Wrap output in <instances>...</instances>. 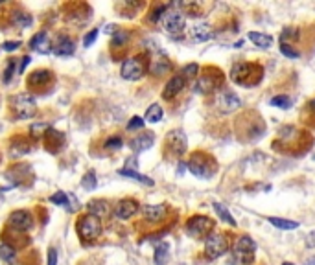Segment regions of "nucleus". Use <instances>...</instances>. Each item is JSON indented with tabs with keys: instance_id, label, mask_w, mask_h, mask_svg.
<instances>
[{
	"instance_id": "obj_40",
	"label": "nucleus",
	"mask_w": 315,
	"mask_h": 265,
	"mask_svg": "<svg viewBox=\"0 0 315 265\" xmlns=\"http://www.w3.org/2000/svg\"><path fill=\"white\" fill-rule=\"evenodd\" d=\"M105 147H107V149H111V151L120 149V147H122V138H120V137H113V138H109V140L105 142Z\"/></svg>"
},
{
	"instance_id": "obj_32",
	"label": "nucleus",
	"mask_w": 315,
	"mask_h": 265,
	"mask_svg": "<svg viewBox=\"0 0 315 265\" xmlns=\"http://www.w3.org/2000/svg\"><path fill=\"white\" fill-rule=\"evenodd\" d=\"M299 35H301V30L289 26V28H284L282 35H280V41H282V44H289V41H297Z\"/></svg>"
},
{
	"instance_id": "obj_47",
	"label": "nucleus",
	"mask_w": 315,
	"mask_h": 265,
	"mask_svg": "<svg viewBox=\"0 0 315 265\" xmlns=\"http://www.w3.org/2000/svg\"><path fill=\"white\" fill-rule=\"evenodd\" d=\"M184 169H186V164H184V162H179V168H177V177L183 175Z\"/></svg>"
},
{
	"instance_id": "obj_41",
	"label": "nucleus",
	"mask_w": 315,
	"mask_h": 265,
	"mask_svg": "<svg viewBox=\"0 0 315 265\" xmlns=\"http://www.w3.org/2000/svg\"><path fill=\"white\" fill-rule=\"evenodd\" d=\"M142 127H144V118H140V116H133L129 120V124H127L129 131H133V129H142Z\"/></svg>"
},
{
	"instance_id": "obj_13",
	"label": "nucleus",
	"mask_w": 315,
	"mask_h": 265,
	"mask_svg": "<svg viewBox=\"0 0 315 265\" xmlns=\"http://www.w3.org/2000/svg\"><path fill=\"white\" fill-rule=\"evenodd\" d=\"M8 221L15 230H21V232L30 230L31 225H33V217H31V214L28 210H15V212L9 214Z\"/></svg>"
},
{
	"instance_id": "obj_25",
	"label": "nucleus",
	"mask_w": 315,
	"mask_h": 265,
	"mask_svg": "<svg viewBox=\"0 0 315 265\" xmlns=\"http://www.w3.org/2000/svg\"><path fill=\"white\" fill-rule=\"evenodd\" d=\"M162 116H164V112H162V107L159 105V103H153V105H149L148 110H146V122H149V124H157V122H161Z\"/></svg>"
},
{
	"instance_id": "obj_3",
	"label": "nucleus",
	"mask_w": 315,
	"mask_h": 265,
	"mask_svg": "<svg viewBox=\"0 0 315 265\" xmlns=\"http://www.w3.org/2000/svg\"><path fill=\"white\" fill-rule=\"evenodd\" d=\"M221 83H223V74H221L218 68L206 66L205 70L199 74V78H197L196 85H194V90H196L197 94L206 96V94L216 92V90L221 87Z\"/></svg>"
},
{
	"instance_id": "obj_24",
	"label": "nucleus",
	"mask_w": 315,
	"mask_h": 265,
	"mask_svg": "<svg viewBox=\"0 0 315 265\" xmlns=\"http://www.w3.org/2000/svg\"><path fill=\"white\" fill-rule=\"evenodd\" d=\"M249 39L253 41L258 48H269V46L273 44V37L267 35V33H260V31H251Z\"/></svg>"
},
{
	"instance_id": "obj_12",
	"label": "nucleus",
	"mask_w": 315,
	"mask_h": 265,
	"mask_svg": "<svg viewBox=\"0 0 315 265\" xmlns=\"http://www.w3.org/2000/svg\"><path fill=\"white\" fill-rule=\"evenodd\" d=\"M241 102L240 98L236 94L232 92V90H221L216 98V107H218L223 115H229V112H234L236 109H240Z\"/></svg>"
},
{
	"instance_id": "obj_15",
	"label": "nucleus",
	"mask_w": 315,
	"mask_h": 265,
	"mask_svg": "<svg viewBox=\"0 0 315 265\" xmlns=\"http://www.w3.org/2000/svg\"><path fill=\"white\" fill-rule=\"evenodd\" d=\"M30 46L35 50V52L44 53V55H46V53H50V52H54L52 43H50V37H48V33H46V31H39V33H35V35L31 37V41H30Z\"/></svg>"
},
{
	"instance_id": "obj_9",
	"label": "nucleus",
	"mask_w": 315,
	"mask_h": 265,
	"mask_svg": "<svg viewBox=\"0 0 315 265\" xmlns=\"http://www.w3.org/2000/svg\"><path fill=\"white\" fill-rule=\"evenodd\" d=\"M146 68H148V65H146V61L142 58H129L124 61L120 74H122L124 80L136 81L146 74Z\"/></svg>"
},
{
	"instance_id": "obj_2",
	"label": "nucleus",
	"mask_w": 315,
	"mask_h": 265,
	"mask_svg": "<svg viewBox=\"0 0 315 265\" xmlns=\"http://www.w3.org/2000/svg\"><path fill=\"white\" fill-rule=\"evenodd\" d=\"M188 169L192 172V175L201 177V179H210L218 172V162L214 157H210L205 151H197L190 157Z\"/></svg>"
},
{
	"instance_id": "obj_30",
	"label": "nucleus",
	"mask_w": 315,
	"mask_h": 265,
	"mask_svg": "<svg viewBox=\"0 0 315 265\" xmlns=\"http://www.w3.org/2000/svg\"><path fill=\"white\" fill-rule=\"evenodd\" d=\"M0 258L6 261V263H15V260H17V251H15V247H11V245H8V243H2L0 245Z\"/></svg>"
},
{
	"instance_id": "obj_39",
	"label": "nucleus",
	"mask_w": 315,
	"mask_h": 265,
	"mask_svg": "<svg viewBox=\"0 0 315 265\" xmlns=\"http://www.w3.org/2000/svg\"><path fill=\"white\" fill-rule=\"evenodd\" d=\"M127 39H129V33L127 31H116V35H114L113 39V46H124V44L127 43Z\"/></svg>"
},
{
	"instance_id": "obj_20",
	"label": "nucleus",
	"mask_w": 315,
	"mask_h": 265,
	"mask_svg": "<svg viewBox=\"0 0 315 265\" xmlns=\"http://www.w3.org/2000/svg\"><path fill=\"white\" fill-rule=\"evenodd\" d=\"M144 217L151 223H159L166 217V206L164 204H148V206H144Z\"/></svg>"
},
{
	"instance_id": "obj_44",
	"label": "nucleus",
	"mask_w": 315,
	"mask_h": 265,
	"mask_svg": "<svg viewBox=\"0 0 315 265\" xmlns=\"http://www.w3.org/2000/svg\"><path fill=\"white\" fill-rule=\"evenodd\" d=\"M19 46H21V43H19V41H9V43L4 44V50H6V52H15Z\"/></svg>"
},
{
	"instance_id": "obj_16",
	"label": "nucleus",
	"mask_w": 315,
	"mask_h": 265,
	"mask_svg": "<svg viewBox=\"0 0 315 265\" xmlns=\"http://www.w3.org/2000/svg\"><path fill=\"white\" fill-rule=\"evenodd\" d=\"M136 212H138V203H136L135 199H122V201L116 204V210H114L116 217H120V219H129V217H133Z\"/></svg>"
},
{
	"instance_id": "obj_36",
	"label": "nucleus",
	"mask_w": 315,
	"mask_h": 265,
	"mask_svg": "<svg viewBox=\"0 0 315 265\" xmlns=\"http://www.w3.org/2000/svg\"><path fill=\"white\" fill-rule=\"evenodd\" d=\"M199 72H201L199 65H197V63H190V65L184 66V70H183L184 80H188V78H196V75L199 74Z\"/></svg>"
},
{
	"instance_id": "obj_18",
	"label": "nucleus",
	"mask_w": 315,
	"mask_h": 265,
	"mask_svg": "<svg viewBox=\"0 0 315 265\" xmlns=\"http://www.w3.org/2000/svg\"><path fill=\"white\" fill-rule=\"evenodd\" d=\"M153 142H155V135L153 132H142V135H138L136 138H133L131 142H129V146H131L133 151H136V153H140V151H146L149 149V147L153 146Z\"/></svg>"
},
{
	"instance_id": "obj_48",
	"label": "nucleus",
	"mask_w": 315,
	"mask_h": 265,
	"mask_svg": "<svg viewBox=\"0 0 315 265\" xmlns=\"http://www.w3.org/2000/svg\"><path fill=\"white\" fill-rule=\"evenodd\" d=\"M105 31H107V33H116V31H118V28L114 26V24H109V26L105 28Z\"/></svg>"
},
{
	"instance_id": "obj_50",
	"label": "nucleus",
	"mask_w": 315,
	"mask_h": 265,
	"mask_svg": "<svg viewBox=\"0 0 315 265\" xmlns=\"http://www.w3.org/2000/svg\"><path fill=\"white\" fill-rule=\"evenodd\" d=\"M282 265H293V263H289V261H286V263H282Z\"/></svg>"
},
{
	"instance_id": "obj_21",
	"label": "nucleus",
	"mask_w": 315,
	"mask_h": 265,
	"mask_svg": "<svg viewBox=\"0 0 315 265\" xmlns=\"http://www.w3.org/2000/svg\"><path fill=\"white\" fill-rule=\"evenodd\" d=\"M190 35L197 43H205L212 37V28L206 22H199V24H194V28L190 30Z\"/></svg>"
},
{
	"instance_id": "obj_34",
	"label": "nucleus",
	"mask_w": 315,
	"mask_h": 265,
	"mask_svg": "<svg viewBox=\"0 0 315 265\" xmlns=\"http://www.w3.org/2000/svg\"><path fill=\"white\" fill-rule=\"evenodd\" d=\"M271 105L278 107V109H289L291 107V98L286 96V94H280V96L271 98Z\"/></svg>"
},
{
	"instance_id": "obj_11",
	"label": "nucleus",
	"mask_w": 315,
	"mask_h": 265,
	"mask_svg": "<svg viewBox=\"0 0 315 265\" xmlns=\"http://www.w3.org/2000/svg\"><path fill=\"white\" fill-rule=\"evenodd\" d=\"M162 26L171 37H179L183 33L184 26H186L184 13H181V11H166L164 17H162Z\"/></svg>"
},
{
	"instance_id": "obj_33",
	"label": "nucleus",
	"mask_w": 315,
	"mask_h": 265,
	"mask_svg": "<svg viewBox=\"0 0 315 265\" xmlns=\"http://www.w3.org/2000/svg\"><path fill=\"white\" fill-rule=\"evenodd\" d=\"M48 131H50V125L46 124V122H37V124H33L30 127V135L33 138H41L43 135H46Z\"/></svg>"
},
{
	"instance_id": "obj_38",
	"label": "nucleus",
	"mask_w": 315,
	"mask_h": 265,
	"mask_svg": "<svg viewBox=\"0 0 315 265\" xmlns=\"http://www.w3.org/2000/svg\"><path fill=\"white\" fill-rule=\"evenodd\" d=\"M81 186H83V188H87V190H94V188H96V177H94V173L89 172L87 175L83 177Z\"/></svg>"
},
{
	"instance_id": "obj_17",
	"label": "nucleus",
	"mask_w": 315,
	"mask_h": 265,
	"mask_svg": "<svg viewBox=\"0 0 315 265\" xmlns=\"http://www.w3.org/2000/svg\"><path fill=\"white\" fill-rule=\"evenodd\" d=\"M87 212L91 214V216L98 217V219H105V217L111 214V206L107 201H103V199H94V201H91V203L87 204Z\"/></svg>"
},
{
	"instance_id": "obj_37",
	"label": "nucleus",
	"mask_w": 315,
	"mask_h": 265,
	"mask_svg": "<svg viewBox=\"0 0 315 265\" xmlns=\"http://www.w3.org/2000/svg\"><path fill=\"white\" fill-rule=\"evenodd\" d=\"M50 201H52L54 204H59V206H68V195L63 194V192H57V194H54L52 197H50Z\"/></svg>"
},
{
	"instance_id": "obj_4",
	"label": "nucleus",
	"mask_w": 315,
	"mask_h": 265,
	"mask_svg": "<svg viewBox=\"0 0 315 265\" xmlns=\"http://www.w3.org/2000/svg\"><path fill=\"white\" fill-rule=\"evenodd\" d=\"M254 254H256V243L251 236H240L234 241V247H232L234 261H238L240 265H251L254 260Z\"/></svg>"
},
{
	"instance_id": "obj_49",
	"label": "nucleus",
	"mask_w": 315,
	"mask_h": 265,
	"mask_svg": "<svg viewBox=\"0 0 315 265\" xmlns=\"http://www.w3.org/2000/svg\"><path fill=\"white\" fill-rule=\"evenodd\" d=\"M310 109L315 112V100H311V102H310Z\"/></svg>"
},
{
	"instance_id": "obj_8",
	"label": "nucleus",
	"mask_w": 315,
	"mask_h": 265,
	"mask_svg": "<svg viewBox=\"0 0 315 265\" xmlns=\"http://www.w3.org/2000/svg\"><path fill=\"white\" fill-rule=\"evenodd\" d=\"M212 230H214V221L206 216H194L186 223V232L192 238H197V239L205 238V236L208 238L212 234Z\"/></svg>"
},
{
	"instance_id": "obj_22",
	"label": "nucleus",
	"mask_w": 315,
	"mask_h": 265,
	"mask_svg": "<svg viewBox=\"0 0 315 265\" xmlns=\"http://www.w3.org/2000/svg\"><path fill=\"white\" fill-rule=\"evenodd\" d=\"M76 52V46H74V41L68 39V37H61L57 39V44L54 46V53L59 55V58H68L72 53Z\"/></svg>"
},
{
	"instance_id": "obj_5",
	"label": "nucleus",
	"mask_w": 315,
	"mask_h": 265,
	"mask_svg": "<svg viewBox=\"0 0 315 265\" xmlns=\"http://www.w3.org/2000/svg\"><path fill=\"white\" fill-rule=\"evenodd\" d=\"M11 107H13V112L19 120H28L33 118L35 112H37V103H35V98L31 94H17V96L11 98Z\"/></svg>"
},
{
	"instance_id": "obj_10",
	"label": "nucleus",
	"mask_w": 315,
	"mask_h": 265,
	"mask_svg": "<svg viewBox=\"0 0 315 265\" xmlns=\"http://www.w3.org/2000/svg\"><path fill=\"white\" fill-rule=\"evenodd\" d=\"M166 147L173 157H183L188 149V138L181 129H173L166 135Z\"/></svg>"
},
{
	"instance_id": "obj_26",
	"label": "nucleus",
	"mask_w": 315,
	"mask_h": 265,
	"mask_svg": "<svg viewBox=\"0 0 315 265\" xmlns=\"http://www.w3.org/2000/svg\"><path fill=\"white\" fill-rule=\"evenodd\" d=\"M118 173H120V175H124V177H127V179H133V181L142 182V184H146V186H153V181H151L149 177L142 175V173L135 172V169H127V168H124V169H120Z\"/></svg>"
},
{
	"instance_id": "obj_7",
	"label": "nucleus",
	"mask_w": 315,
	"mask_h": 265,
	"mask_svg": "<svg viewBox=\"0 0 315 265\" xmlns=\"http://www.w3.org/2000/svg\"><path fill=\"white\" fill-rule=\"evenodd\" d=\"M229 238L221 232H212L208 238L205 239V256L208 260H218L229 251Z\"/></svg>"
},
{
	"instance_id": "obj_31",
	"label": "nucleus",
	"mask_w": 315,
	"mask_h": 265,
	"mask_svg": "<svg viewBox=\"0 0 315 265\" xmlns=\"http://www.w3.org/2000/svg\"><path fill=\"white\" fill-rule=\"evenodd\" d=\"M11 21H13V24L17 28H21V30H26V28L31 26L33 18H31V15H28V13H15L13 17H11Z\"/></svg>"
},
{
	"instance_id": "obj_35",
	"label": "nucleus",
	"mask_w": 315,
	"mask_h": 265,
	"mask_svg": "<svg viewBox=\"0 0 315 265\" xmlns=\"http://www.w3.org/2000/svg\"><path fill=\"white\" fill-rule=\"evenodd\" d=\"M280 52L284 53L286 58H289V59H299V58H301V52H299V50H295L291 44H280Z\"/></svg>"
},
{
	"instance_id": "obj_1",
	"label": "nucleus",
	"mask_w": 315,
	"mask_h": 265,
	"mask_svg": "<svg viewBox=\"0 0 315 265\" xmlns=\"http://www.w3.org/2000/svg\"><path fill=\"white\" fill-rule=\"evenodd\" d=\"M231 80L236 85H241L245 88H253L262 81L264 78V68L262 65L256 63H234L231 68Z\"/></svg>"
},
{
	"instance_id": "obj_29",
	"label": "nucleus",
	"mask_w": 315,
	"mask_h": 265,
	"mask_svg": "<svg viewBox=\"0 0 315 265\" xmlns=\"http://www.w3.org/2000/svg\"><path fill=\"white\" fill-rule=\"evenodd\" d=\"M269 223L273 226L280 230H295L299 229V223L297 221H291V219H282V217H269Z\"/></svg>"
},
{
	"instance_id": "obj_46",
	"label": "nucleus",
	"mask_w": 315,
	"mask_h": 265,
	"mask_svg": "<svg viewBox=\"0 0 315 265\" xmlns=\"http://www.w3.org/2000/svg\"><path fill=\"white\" fill-rule=\"evenodd\" d=\"M30 61H31V58H30V55H26V58H22L21 68H19V72H21V74H22V72H24V70H26V66L30 65Z\"/></svg>"
},
{
	"instance_id": "obj_14",
	"label": "nucleus",
	"mask_w": 315,
	"mask_h": 265,
	"mask_svg": "<svg viewBox=\"0 0 315 265\" xmlns=\"http://www.w3.org/2000/svg\"><path fill=\"white\" fill-rule=\"evenodd\" d=\"M184 85H186L184 75H173V78L166 83L164 90H162V98H164V100H173L175 96H179V94L183 92Z\"/></svg>"
},
{
	"instance_id": "obj_42",
	"label": "nucleus",
	"mask_w": 315,
	"mask_h": 265,
	"mask_svg": "<svg viewBox=\"0 0 315 265\" xmlns=\"http://www.w3.org/2000/svg\"><path fill=\"white\" fill-rule=\"evenodd\" d=\"M96 37H98V30H91L87 33V35L83 37V44H85V48H87V46H91L92 43H94V41H96Z\"/></svg>"
},
{
	"instance_id": "obj_43",
	"label": "nucleus",
	"mask_w": 315,
	"mask_h": 265,
	"mask_svg": "<svg viewBox=\"0 0 315 265\" xmlns=\"http://www.w3.org/2000/svg\"><path fill=\"white\" fill-rule=\"evenodd\" d=\"M13 70H15V61H9L8 68H6V72H4V83H9L11 75H13Z\"/></svg>"
},
{
	"instance_id": "obj_27",
	"label": "nucleus",
	"mask_w": 315,
	"mask_h": 265,
	"mask_svg": "<svg viewBox=\"0 0 315 265\" xmlns=\"http://www.w3.org/2000/svg\"><path fill=\"white\" fill-rule=\"evenodd\" d=\"M212 206H214L216 214H218V217H219L221 221H223V223H227V225H231V226H236V221H234L232 214L227 210V206H223L221 203H214Z\"/></svg>"
},
{
	"instance_id": "obj_19",
	"label": "nucleus",
	"mask_w": 315,
	"mask_h": 265,
	"mask_svg": "<svg viewBox=\"0 0 315 265\" xmlns=\"http://www.w3.org/2000/svg\"><path fill=\"white\" fill-rule=\"evenodd\" d=\"M149 70H151V74H155V75H164V74H168V72L171 70L170 59H168L166 55H164V53H161V55H157V58L151 59Z\"/></svg>"
},
{
	"instance_id": "obj_6",
	"label": "nucleus",
	"mask_w": 315,
	"mask_h": 265,
	"mask_svg": "<svg viewBox=\"0 0 315 265\" xmlns=\"http://www.w3.org/2000/svg\"><path fill=\"white\" fill-rule=\"evenodd\" d=\"M78 234L81 236V239L85 241H94L101 236V221L98 217L91 216V214H85L78 219V225H76Z\"/></svg>"
},
{
	"instance_id": "obj_45",
	"label": "nucleus",
	"mask_w": 315,
	"mask_h": 265,
	"mask_svg": "<svg viewBox=\"0 0 315 265\" xmlns=\"http://www.w3.org/2000/svg\"><path fill=\"white\" fill-rule=\"evenodd\" d=\"M48 265H57V251L50 249L48 251Z\"/></svg>"
},
{
	"instance_id": "obj_28",
	"label": "nucleus",
	"mask_w": 315,
	"mask_h": 265,
	"mask_svg": "<svg viewBox=\"0 0 315 265\" xmlns=\"http://www.w3.org/2000/svg\"><path fill=\"white\" fill-rule=\"evenodd\" d=\"M168 256H170V245L168 243H161V245H157V249H155V263L157 265H164L168 261Z\"/></svg>"
},
{
	"instance_id": "obj_23",
	"label": "nucleus",
	"mask_w": 315,
	"mask_h": 265,
	"mask_svg": "<svg viewBox=\"0 0 315 265\" xmlns=\"http://www.w3.org/2000/svg\"><path fill=\"white\" fill-rule=\"evenodd\" d=\"M52 80V72L50 70H35L28 75V85L30 87H43Z\"/></svg>"
}]
</instances>
